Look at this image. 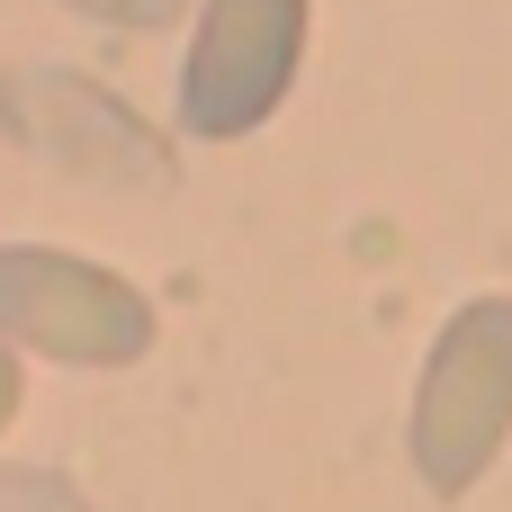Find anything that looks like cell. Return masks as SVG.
<instances>
[{"mask_svg":"<svg viewBox=\"0 0 512 512\" xmlns=\"http://www.w3.org/2000/svg\"><path fill=\"white\" fill-rule=\"evenodd\" d=\"M9 414H18V360L0 351V423H9Z\"/></svg>","mask_w":512,"mask_h":512,"instance_id":"cell-7","label":"cell"},{"mask_svg":"<svg viewBox=\"0 0 512 512\" xmlns=\"http://www.w3.org/2000/svg\"><path fill=\"white\" fill-rule=\"evenodd\" d=\"M0 342H27L72 369H126L153 342V306L81 252L0 243Z\"/></svg>","mask_w":512,"mask_h":512,"instance_id":"cell-2","label":"cell"},{"mask_svg":"<svg viewBox=\"0 0 512 512\" xmlns=\"http://www.w3.org/2000/svg\"><path fill=\"white\" fill-rule=\"evenodd\" d=\"M63 9H81V18H108V27H171L189 0H63Z\"/></svg>","mask_w":512,"mask_h":512,"instance_id":"cell-6","label":"cell"},{"mask_svg":"<svg viewBox=\"0 0 512 512\" xmlns=\"http://www.w3.org/2000/svg\"><path fill=\"white\" fill-rule=\"evenodd\" d=\"M0 512H90V504L45 468H0Z\"/></svg>","mask_w":512,"mask_h":512,"instance_id":"cell-5","label":"cell"},{"mask_svg":"<svg viewBox=\"0 0 512 512\" xmlns=\"http://www.w3.org/2000/svg\"><path fill=\"white\" fill-rule=\"evenodd\" d=\"M0 108H9V126H18L36 153H54L63 171H90V180H144V189L171 180V153L153 144V126H144L135 108H117L99 81H72V72H18V81L0 90Z\"/></svg>","mask_w":512,"mask_h":512,"instance_id":"cell-4","label":"cell"},{"mask_svg":"<svg viewBox=\"0 0 512 512\" xmlns=\"http://www.w3.org/2000/svg\"><path fill=\"white\" fill-rule=\"evenodd\" d=\"M306 54V0H207L198 36H189V72H180V117L189 135H252Z\"/></svg>","mask_w":512,"mask_h":512,"instance_id":"cell-3","label":"cell"},{"mask_svg":"<svg viewBox=\"0 0 512 512\" xmlns=\"http://www.w3.org/2000/svg\"><path fill=\"white\" fill-rule=\"evenodd\" d=\"M512 441V297H477L441 324L414 387V468L432 495H468Z\"/></svg>","mask_w":512,"mask_h":512,"instance_id":"cell-1","label":"cell"}]
</instances>
